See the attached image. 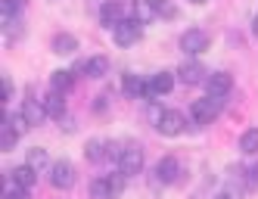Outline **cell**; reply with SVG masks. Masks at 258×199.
<instances>
[{
  "label": "cell",
  "instance_id": "cell-1",
  "mask_svg": "<svg viewBox=\"0 0 258 199\" xmlns=\"http://www.w3.org/2000/svg\"><path fill=\"white\" fill-rule=\"evenodd\" d=\"M221 106H224V97H206V100H196L190 106V115L199 128H206V124H212L221 115Z\"/></svg>",
  "mask_w": 258,
  "mask_h": 199
},
{
  "label": "cell",
  "instance_id": "cell-2",
  "mask_svg": "<svg viewBox=\"0 0 258 199\" xmlns=\"http://www.w3.org/2000/svg\"><path fill=\"white\" fill-rule=\"evenodd\" d=\"M118 171L127 174V177H134L143 171V150H140V143H124V150H121V159H118Z\"/></svg>",
  "mask_w": 258,
  "mask_h": 199
},
{
  "label": "cell",
  "instance_id": "cell-3",
  "mask_svg": "<svg viewBox=\"0 0 258 199\" xmlns=\"http://www.w3.org/2000/svg\"><path fill=\"white\" fill-rule=\"evenodd\" d=\"M140 38H143V22L134 19V16H127V19L112 31V41H115L118 47H131V44H137Z\"/></svg>",
  "mask_w": 258,
  "mask_h": 199
},
{
  "label": "cell",
  "instance_id": "cell-4",
  "mask_svg": "<svg viewBox=\"0 0 258 199\" xmlns=\"http://www.w3.org/2000/svg\"><path fill=\"white\" fill-rule=\"evenodd\" d=\"M209 44H212V38L199 28H190V31L180 34V50L187 53V56H202V53L209 50Z\"/></svg>",
  "mask_w": 258,
  "mask_h": 199
},
{
  "label": "cell",
  "instance_id": "cell-5",
  "mask_svg": "<svg viewBox=\"0 0 258 199\" xmlns=\"http://www.w3.org/2000/svg\"><path fill=\"white\" fill-rule=\"evenodd\" d=\"M156 131H159L162 137H177V134L187 131V121H183V115H180L177 109H165V112L159 115V121H156Z\"/></svg>",
  "mask_w": 258,
  "mask_h": 199
},
{
  "label": "cell",
  "instance_id": "cell-6",
  "mask_svg": "<svg viewBox=\"0 0 258 199\" xmlns=\"http://www.w3.org/2000/svg\"><path fill=\"white\" fill-rule=\"evenodd\" d=\"M124 19H127V16H124V7L118 4V0H109V4H103V7H100V25H103V28L115 31Z\"/></svg>",
  "mask_w": 258,
  "mask_h": 199
},
{
  "label": "cell",
  "instance_id": "cell-7",
  "mask_svg": "<svg viewBox=\"0 0 258 199\" xmlns=\"http://www.w3.org/2000/svg\"><path fill=\"white\" fill-rule=\"evenodd\" d=\"M177 78L183 84H202V81H209V72H206V65H202L199 59H187V62L177 65Z\"/></svg>",
  "mask_w": 258,
  "mask_h": 199
},
{
  "label": "cell",
  "instance_id": "cell-8",
  "mask_svg": "<svg viewBox=\"0 0 258 199\" xmlns=\"http://www.w3.org/2000/svg\"><path fill=\"white\" fill-rule=\"evenodd\" d=\"M50 184L56 187V190H69L72 184H75V168H72V162H53Z\"/></svg>",
  "mask_w": 258,
  "mask_h": 199
},
{
  "label": "cell",
  "instance_id": "cell-9",
  "mask_svg": "<svg viewBox=\"0 0 258 199\" xmlns=\"http://www.w3.org/2000/svg\"><path fill=\"white\" fill-rule=\"evenodd\" d=\"M230 87H233V78L227 75V72H212L209 81H206L209 97H227V94H230Z\"/></svg>",
  "mask_w": 258,
  "mask_h": 199
},
{
  "label": "cell",
  "instance_id": "cell-10",
  "mask_svg": "<svg viewBox=\"0 0 258 199\" xmlns=\"http://www.w3.org/2000/svg\"><path fill=\"white\" fill-rule=\"evenodd\" d=\"M174 78L177 75H171V72H159V75H153L150 78V87H146V97H165V94H168V90L174 87Z\"/></svg>",
  "mask_w": 258,
  "mask_h": 199
},
{
  "label": "cell",
  "instance_id": "cell-11",
  "mask_svg": "<svg viewBox=\"0 0 258 199\" xmlns=\"http://www.w3.org/2000/svg\"><path fill=\"white\" fill-rule=\"evenodd\" d=\"M156 174H159V180H162V184H174V180H177V174H180V162H177L174 156H165V159H159Z\"/></svg>",
  "mask_w": 258,
  "mask_h": 199
},
{
  "label": "cell",
  "instance_id": "cell-12",
  "mask_svg": "<svg viewBox=\"0 0 258 199\" xmlns=\"http://www.w3.org/2000/svg\"><path fill=\"white\" fill-rule=\"evenodd\" d=\"M75 87V72L69 69H56L50 72V90H56V94H66V90Z\"/></svg>",
  "mask_w": 258,
  "mask_h": 199
},
{
  "label": "cell",
  "instance_id": "cell-13",
  "mask_svg": "<svg viewBox=\"0 0 258 199\" xmlns=\"http://www.w3.org/2000/svg\"><path fill=\"white\" fill-rule=\"evenodd\" d=\"M22 115H25V121L31 124V128H38V124H44V118H50L47 109H44V103H38V100H25Z\"/></svg>",
  "mask_w": 258,
  "mask_h": 199
},
{
  "label": "cell",
  "instance_id": "cell-14",
  "mask_svg": "<svg viewBox=\"0 0 258 199\" xmlns=\"http://www.w3.org/2000/svg\"><path fill=\"white\" fill-rule=\"evenodd\" d=\"M10 177H13V184H19V187L31 190V187H34V180H38V171H34L28 162H25V165H16V168L10 171Z\"/></svg>",
  "mask_w": 258,
  "mask_h": 199
},
{
  "label": "cell",
  "instance_id": "cell-15",
  "mask_svg": "<svg viewBox=\"0 0 258 199\" xmlns=\"http://www.w3.org/2000/svg\"><path fill=\"white\" fill-rule=\"evenodd\" d=\"M41 103H44V109H47V115H50V118H66V100H62V94L50 90V94H47Z\"/></svg>",
  "mask_w": 258,
  "mask_h": 199
},
{
  "label": "cell",
  "instance_id": "cell-16",
  "mask_svg": "<svg viewBox=\"0 0 258 199\" xmlns=\"http://www.w3.org/2000/svg\"><path fill=\"white\" fill-rule=\"evenodd\" d=\"M16 140H19V131L13 128L10 115H4V124H0V150H4V153L16 150Z\"/></svg>",
  "mask_w": 258,
  "mask_h": 199
},
{
  "label": "cell",
  "instance_id": "cell-17",
  "mask_svg": "<svg viewBox=\"0 0 258 199\" xmlns=\"http://www.w3.org/2000/svg\"><path fill=\"white\" fill-rule=\"evenodd\" d=\"M146 87H150V81H143L140 75H124L121 78V90L127 97H146Z\"/></svg>",
  "mask_w": 258,
  "mask_h": 199
},
{
  "label": "cell",
  "instance_id": "cell-18",
  "mask_svg": "<svg viewBox=\"0 0 258 199\" xmlns=\"http://www.w3.org/2000/svg\"><path fill=\"white\" fill-rule=\"evenodd\" d=\"M53 53H59V56L78 53V38L75 34H56V38H53Z\"/></svg>",
  "mask_w": 258,
  "mask_h": 199
},
{
  "label": "cell",
  "instance_id": "cell-19",
  "mask_svg": "<svg viewBox=\"0 0 258 199\" xmlns=\"http://www.w3.org/2000/svg\"><path fill=\"white\" fill-rule=\"evenodd\" d=\"M131 16L146 25V22H153V19H156V10H153L150 0H131Z\"/></svg>",
  "mask_w": 258,
  "mask_h": 199
},
{
  "label": "cell",
  "instance_id": "cell-20",
  "mask_svg": "<svg viewBox=\"0 0 258 199\" xmlns=\"http://www.w3.org/2000/svg\"><path fill=\"white\" fill-rule=\"evenodd\" d=\"M25 162L34 168V171H50L53 165H50V156L41 150V147H34V150H28V156H25Z\"/></svg>",
  "mask_w": 258,
  "mask_h": 199
},
{
  "label": "cell",
  "instance_id": "cell-21",
  "mask_svg": "<svg viewBox=\"0 0 258 199\" xmlns=\"http://www.w3.org/2000/svg\"><path fill=\"white\" fill-rule=\"evenodd\" d=\"M109 72V59L106 56H90L87 62H84V75L87 78H103Z\"/></svg>",
  "mask_w": 258,
  "mask_h": 199
},
{
  "label": "cell",
  "instance_id": "cell-22",
  "mask_svg": "<svg viewBox=\"0 0 258 199\" xmlns=\"http://www.w3.org/2000/svg\"><path fill=\"white\" fill-rule=\"evenodd\" d=\"M239 150H243L246 156H255L258 153V128H249L239 134Z\"/></svg>",
  "mask_w": 258,
  "mask_h": 199
},
{
  "label": "cell",
  "instance_id": "cell-23",
  "mask_svg": "<svg viewBox=\"0 0 258 199\" xmlns=\"http://www.w3.org/2000/svg\"><path fill=\"white\" fill-rule=\"evenodd\" d=\"M90 199H115L112 196V187H109V177L90 180Z\"/></svg>",
  "mask_w": 258,
  "mask_h": 199
},
{
  "label": "cell",
  "instance_id": "cell-24",
  "mask_svg": "<svg viewBox=\"0 0 258 199\" xmlns=\"http://www.w3.org/2000/svg\"><path fill=\"white\" fill-rule=\"evenodd\" d=\"M106 150H109L106 140H87L84 156H87V162H100V159H106Z\"/></svg>",
  "mask_w": 258,
  "mask_h": 199
},
{
  "label": "cell",
  "instance_id": "cell-25",
  "mask_svg": "<svg viewBox=\"0 0 258 199\" xmlns=\"http://www.w3.org/2000/svg\"><path fill=\"white\" fill-rule=\"evenodd\" d=\"M153 10L159 19H177V7H174V0H150Z\"/></svg>",
  "mask_w": 258,
  "mask_h": 199
},
{
  "label": "cell",
  "instance_id": "cell-26",
  "mask_svg": "<svg viewBox=\"0 0 258 199\" xmlns=\"http://www.w3.org/2000/svg\"><path fill=\"white\" fill-rule=\"evenodd\" d=\"M22 10V0H0V19H16Z\"/></svg>",
  "mask_w": 258,
  "mask_h": 199
},
{
  "label": "cell",
  "instance_id": "cell-27",
  "mask_svg": "<svg viewBox=\"0 0 258 199\" xmlns=\"http://www.w3.org/2000/svg\"><path fill=\"white\" fill-rule=\"evenodd\" d=\"M124 184H127V174H121V171H115V174H109V187H112V196H121Z\"/></svg>",
  "mask_w": 258,
  "mask_h": 199
},
{
  "label": "cell",
  "instance_id": "cell-28",
  "mask_svg": "<svg viewBox=\"0 0 258 199\" xmlns=\"http://www.w3.org/2000/svg\"><path fill=\"white\" fill-rule=\"evenodd\" d=\"M4 199H28V190L19 187V184H10V187L4 190Z\"/></svg>",
  "mask_w": 258,
  "mask_h": 199
},
{
  "label": "cell",
  "instance_id": "cell-29",
  "mask_svg": "<svg viewBox=\"0 0 258 199\" xmlns=\"http://www.w3.org/2000/svg\"><path fill=\"white\" fill-rule=\"evenodd\" d=\"M4 100H13V81H10V75H4Z\"/></svg>",
  "mask_w": 258,
  "mask_h": 199
},
{
  "label": "cell",
  "instance_id": "cell-30",
  "mask_svg": "<svg viewBox=\"0 0 258 199\" xmlns=\"http://www.w3.org/2000/svg\"><path fill=\"white\" fill-rule=\"evenodd\" d=\"M212 199H236V196H233V190H218Z\"/></svg>",
  "mask_w": 258,
  "mask_h": 199
},
{
  "label": "cell",
  "instance_id": "cell-31",
  "mask_svg": "<svg viewBox=\"0 0 258 199\" xmlns=\"http://www.w3.org/2000/svg\"><path fill=\"white\" fill-rule=\"evenodd\" d=\"M249 184H258V165L249 168Z\"/></svg>",
  "mask_w": 258,
  "mask_h": 199
},
{
  "label": "cell",
  "instance_id": "cell-32",
  "mask_svg": "<svg viewBox=\"0 0 258 199\" xmlns=\"http://www.w3.org/2000/svg\"><path fill=\"white\" fill-rule=\"evenodd\" d=\"M106 109V100L103 97H97V103H94V112H103Z\"/></svg>",
  "mask_w": 258,
  "mask_h": 199
},
{
  "label": "cell",
  "instance_id": "cell-33",
  "mask_svg": "<svg viewBox=\"0 0 258 199\" xmlns=\"http://www.w3.org/2000/svg\"><path fill=\"white\" fill-rule=\"evenodd\" d=\"M252 34L258 38V13H255V19H252Z\"/></svg>",
  "mask_w": 258,
  "mask_h": 199
},
{
  "label": "cell",
  "instance_id": "cell-34",
  "mask_svg": "<svg viewBox=\"0 0 258 199\" xmlns=\"http://www.w3.org/2000/svg\"><path fill=\"white\" fill-rule=\"evenodd\" d=\"M187 4H193V7H206L209 0H187Z\"/></svg>",
  "mask_w": 258,
  "mask_h": 199
}]
</instances>
